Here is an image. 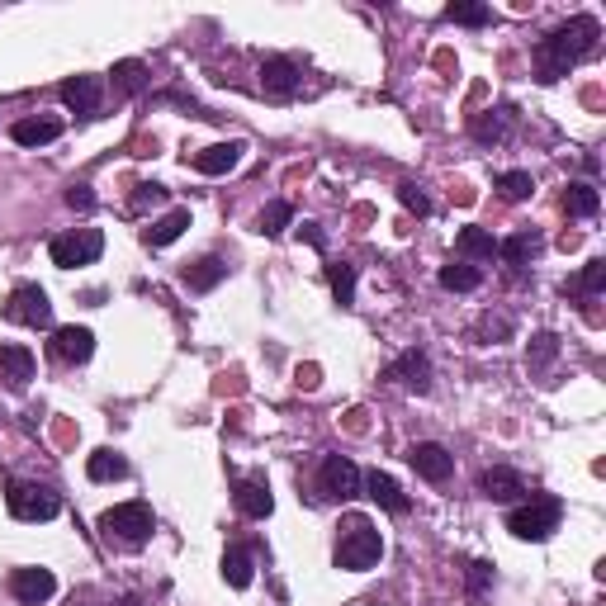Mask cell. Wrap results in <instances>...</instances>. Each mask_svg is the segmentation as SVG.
I'll return each mask as SVG.
<instances>
[{
  "label": "cell",
  "instance_id": "cell-10",
  "mask_svg": "<svg viewBox=\"0 0 606 606\" xmlns=\"http://www.w3.org/2000/svg\"><path fill=\"white\" fill-rule=\"evenodd\" d=\"M57 592L53 569H15L10 573V597L19 606H43Z\"/></svg>",
  "mask_w": 606,
  "mask_h": 606
},
{
  "label": "cell",
  "instance_id": "cell-37",
  "mask_svg": "<svg viewBox=\"0 0 606 606\" xmlns=\"http://www.w3.org/2000/svg\"><path fill=\"white\" fill-rule=\"evenodd\" d=\"M114 86L124 90V95H138V90L147 86V67L143 62H119V67H114Z\"/></svg>",
  "mask_w": 606,
  "mask_h": 606
},
{
  "label": "cell",
  "instance_id": "cell-1",
  "mask_svg": "<svg viewBox=\"0 0 606 606\" xmlns=\"http://www.w3.org/2000/svg\"><path fill=\"white\" fill-rule=\"evenodd\" d=\"M597 38H602V24L592 15H573L569 24L550 29V34L535 43V76H540L545 86H554V81L569 76L583 57L597 53Z\"/></svg>",
  "mask_w": 606,
  "mask_h": 606
},
{
  "label": "cell",
  "instance_id": "cell-39",
  "mask_svg": "<svg viewBox=\"0 0 606 606\" xmlns=\"http://www.w3.org/2000/svg\"><path fill=\"white\" fill-rule=\"evenodd\" d=\"M464 578H469V597H479V592L488 588V583H493V564H488V559H474Z\"/></svg>",
  "mask_w": 606,
  "mask_h": 606
},
{
  "label": "cell",
  "instance_id": "cell-25",
  "mask_svg": "<svg viewBox=\"0 0 606 606\" xmlns=\"http://www.w3.org/2000/svg\"><path fill=\"white\" fill-rule=\"evenodd\" d=\"M602 209V199H597V190H592L588 180H573L569 190H564V214L569 218H592Z\"/></svg>",
  "mask_w": 606,
  "mask_h": 606
},
{
  "label": "cell",
  "instance_id": "cell-42",
  "mask_svg": "<svg viewBox=\"0 0 606 606\" xmlns=\"http://www.w3.org/2000/svg\"><path fill=\"white\" fill-rule=\"evenodd\" d=\"M299 242H308V247L322 251V228H318V223H303V228H299Z\"/></svg>",
  "mask_w": 606,
  "mask_h": 606
},
{
  "label": "cell",
  "instance_id": "cell-11",
  "mask_svg": "<svg viewBox=\"0 0 606 606\" xmlns=\"http://www.w3.org/2000/svg\"><path fill=\"white\" fill-rule=\"evenodd\" d=\"M299 86H303L299 62H289V57H266L261 62V90L270 100H289V95H299Z\"/></svg>",
  "mask_w": 606,
  "mask_h": 606
},
{
  "label": "cell",
  "instance_id": "cell-5",
  "mask_svg": "<svg viewBox=\"0 0 606 606\" xmlns=\"http://www.w3.org/2000/svg\"><path fill=\"white\" fill-rule=\"evenodd\" d=\"M5 507L15 521H53L62 512V498L43 483H10L5 488Z\"/></svg>",
  "mask_w": 606,
  "mask_h": 606
},
{
  "label": "cell",
  "instance_id": "cell-33",
  "mask_svg": "<svg viewBox=\"0 0 606 606\" xmlns=\"http://www.w3.org/2000/svg\"><path fill=\"white\" fill-rule=\"evenodd\" d=\"M569 289H573V294H588V299H597V294L606 289V261H602V256H592L588 266H583V275H578Z\"/></svg>",
  "mask_w": 606,
  "mask_h": 606
},
{
  "label": "cell",
  "instance_id": "cell-26",
  "mask_svg": "<svg viewBox=\"0 0 606 606\" xmlns=\"http://www.w3.org/2000/svg\"><path fill=\"white\" fill-rule=\"evenodd\" d=\"M455 247H460V256H469V261H493V256H498L493 232H483V228H464L460 237H455Z\"/></svg>",
  "mask_w": 606,
  "mask_h": 606
},
{
  "label": "cell",
  "instance_id": "cell-41",
  "mask_svg": "<svg viewBox=\"0 0 606 606\" xmlns=\"http://www.w3.org/2000/svg\"><path fill=\"white\" fill-rule=\"evenodd\" d=\"M67 204H72L76 214H90V209H95V195H90V185H72V190H67Z\"/></svg>",
  "mask_w": 606,
  "mask_h": 606
},
{
  "label": "cell",
  "instance_id": "cell-6",
  "mask_svg": "<svg viewBox=\"0 0 606 606\" xmlns=\"http://www.w3.org/2000/svg\"><path fill=\"white\" fill-rule=\"evenodd\" d=\"M100 251H105L100 228H76V232H62V237L48 242V256H53V266H62V270L90 266V261H100Z\"/></svg>",
  "mask_w": 606,
  "mask_h": 606
},
{
  "label": "cell",
  "instance_id": "cell-18",
  "mask_svg": "<svg viewBox=\"0 0 606 606\" xmlns=\"http://www.w3.org/2000/svg\"><path fill=\"white\" fill-rule=\"evenodd\" d=\"M100 95H105V81H100V76H67V81H62V100H67L76 114H86V119L100 109Z\"/></svg>",
  "mask_w": 606,
  "mask_h": 606
},
{
  "label": "cell",
  "instance_id": "cell-23",
  "mask_svg": "<svg viewBox=\"0 0 606 606\" xmlns=\"http://www.w3.org/2000/svg\"><path fill=\"white\" fill-rule=\"evenodd\" d=\"M185 228H190V209H171V214L157 218V223L143 232V242H147L152 251H161V247H171V242H176Z\"/></svg>",
  "mask_w": 606,
  "mask_h": 606
},
{
  "label": "cell",
  "instance_id": "cell-12",
  "mask_svg": "<svg viewBox=\"0 0 606 606\" xmlns=\"http://www.w3.org/2000/svg\"><path fill=\"white\" fill-rule=\"evenodd\" d=\"M384 379H398L403 389H412V393H427L431 389V360H427V351H403V356L393 360L389 370H384Z\"/></svg>",
  "mask_w": 606,
  "mask_h": 606
},
{
  "label": "cell",
  "instance_id": "cell-28",
  "mask_svg": "<svg viewBox=\"0 0 606 606\" xmlns=\"http://www.w3.org/2000/svg\"><path fill=\"white\" fill-rule=\"evenodd\" d=\"M554 360H559V337H554V332H535V337H531V351H526V365H531V375H545Z\"/></svg>",
  "mask_w": 606,
  "mask_h": 606
},
{
  "label": "cell",
  "instance_id": "cell-20",
  "mask_svg": "<svg viewBox=\"0 0 606 606\" xmlns=\"http://www.w3.org/2000/svg\"><path fill=\"white\" fill-rule=\"evenodd\" d=\"M512 119H517V109H512V105H498V109H488V114H479V119L469 124V133H474V143L493 147V143H502V138L512 133Z\"/></svg>",
  "mask_w": 606,
  "mask_h": 606
},
{
  "label": "cell",
  "instance_id": "cell-31",
  "mask_svg": "<svg viewBox=\"0 0 606 606\" xmlns=\"http://www.w3.org/2000/svg\"><path fill=\"white\" fill-rule=\"evenodd\" d=\"M327 285H332V294H337L341 308H346V303H356V266L332 261V266H327Z\"/></svg>",
  "mask_w": 606,
  "mask_h": 606
},
{
  "label": "cell",
  "instance_id": "cell-32",
  "mask_svg": "<svg viewBox=\"0 0 606 606\" xmlns=\"http://www.w3.org/2000/svg\"><path fill=\"white\" fill-rule=\"evenodd\" d=\"M441 285L446 289H455V294H469V289H479L483 285V270L479 266H455V261H450V266H441Z\"/></svg>",
  "mask_w": 606,
  "mask_h": 606
},
{
  "label": "cell",
  "instance_id": "cell-17",
  "mask_svg": "<svg viewBox=\"0 0 606 606\" xmlns=\"http://www.w3.org/2000/svg\"><path fill=\"white\" fill-rule=\"evenodd\" d=\"M0 379H5L10 389H24V384L34 379V351L19 346V341H5V346H0Z\"/></svg>",
  "mask_w": 606,
  "mask_h": 606
},
{
  "label": "cell",
  "instance_id": "cell-35",
  "mask_svg": "<svg viewBox=\"0 0 606 606\" xmlns=\"http://www.w3.org/2000/svg\"><path fill=\"white\" fill-rule=\"evenodd\" d=\"M166 185H157V180H143V185H133V195H128V209L133 214H147V209H157V204H166Z\"/></svg>",
  "mask_w": 606,
  "mask_h": 606
},
{
  "label": "cell",
  "instance_id": "cell-30",
  "mask_svg": "<svg viewBox=\"0 0 606 606\" xmlns=\"http://www.w3.org/2000/svg\"><path fill=\"white\" fill-rule=\"evenodd\" d=\"M446 19L450 24H464V29H483L493 19V10L479 5V0H455V5H446Z\"/></svg>",
  "mask_w": 606,
  "mask_h": 606
},
{
  "label": "cell",
  "instance_id": "cell-13",
  "mask_svg": "<svg viewBox=\"0 0 606 606\" xmlns=\"http://www.w3.org/2000/svg\"><path fill=\"white\" fill-rule=\"evenodd\" d=\"M479 493L488 502H517L526 498V479H521L517 469H507V464H493V469L479 474Z\"/></svg>",
  "mask_w": 606,
  "mask_h": 606
},
{
  "label": "cell",
  "instance_id": "cell-38",
  "mask_svg": "<svg viewBox=\"0 0 606 606\" xmlns=\"http://www.w3.org/2000/svg\"><path fill=\"white\" fill-rule=\"evenodd\" d=\"M398 199H403V209H408V214H417V218L431 214V199H427V190H422L417 180H403V185H398Z\"/></svg>",
  "mask_w": 606,
  "mask_h": 606
},
{
  "label": "cell",
  "instance_id": "cell-8",
  "mask_svg": "<svg viewBox=\"0 0 606 606\" xmlns=\"http://www.w3.org/2000/svg\"><path fill=\"white\" fill-rule=\"evenodd\" d=\"M360 479H365V474H360L346 455H327L322 469H318V493H322V498H332V502L360 498Z\"/></svg>",
  "mask_w": 606,
  "mask_h": 606
},
{
  "label": "cell",
  "instance_id": "cell-2",
  "mask_svg": "<svg viewBox=\"0 0 606 606\" xmlns=\"http://www.w3.org/2000/svg\"><path fill=\"white\" fill-rule=\"evenodd\" d=\"M332 559H337V569H351V573L375 569L379 559H384V535H379V526L370 517H346L337 526V550H332Z\"/></svg>",
  "mask_w": 606,
  "mask_h": 606
},
{
  "label": "cell",
  "instance_id": "cell-36",
  "mask_svg": "<svg viewBox=\"0 0 606 606\" xmlns=\"http://www.w3.org/2000/svg\"><path fill=\"white\" fill-rule=\"evenodd\" d=\"M498 190H502V199H507V204H521V199H531L535 180H531V171H502Z\"/></svg>",
  "mask_w": 606,
  "mask_h": 606
},
{
  "label": "cell",
  "instance_id": "cell-9",
  "mask_svg": "<svg viewBox=\"0 0 606 606\" xmlns=\"http://www.w3.org/2000/svg\"><path fill=\"white\" fill-rule=\"evenodd\" d=\"M408 464L417 469V479H427V483H446L455 474V455L446 446H436V441H417L408 450Z\"/></svg>",
  "mask_w": 606,
  "mask_h": 606
},
{
  "label": "cell",
  "instance_id": "cell-27",
  "mask_svg": "<svg viewBox=\"0 0 606 606\" xmlns=\"http://www.w3.org/2000/svg\"><path fill=\"white\" fill-rule=\"evenodd\" d=\"M535 251H540V237L535 232H517V237H507V242H498V256L507 261L512 270H521L526 261H531Z\"/></svg>",
  "mask_w": 606,
  "mask_h": 606
},
{
  "label": "cell",
  "instance_id": "cell-24",
  "mask_svg": "<svg viewBox=\"0 0 606 606\" xmlns=\"http://www.w3.org/2000/svg\"><path fill=\"white\" fill-rule=\"evenodd\" d=\"M86 474L90 483H114V479H128V460L119 450H95L86 460Z\"/></svg>",
  "mask_w": 606,
  "mask_h": 606
},
{
  "label": "cell",
  "instance_id": "cell-19",
  "mask_svg": "<svg viewBox=\"0 0 606 606\" xmlns=\"http://www.w3.org/2000/svg\"><path fill=\"white\" fill-rule=\"evenodd\" d=\"M242 152H247L242 143H214V147H204V152H195L190 166H195L199 176H228L232 166L242 161Z\"/></svg>",
  "mask_w": 606,
  "mask_h": 606
},
{
  "label": "cell",
  "instance_id": "cell-40",
  "mask_svg": "<svg viewBox=\"0 0 606 606\" xmlns=\"http://www.w3.org/2000/svg\"><path fill=\"white\" fill-rule=\"evenodd\" d=\"M507 332H512V322H507V318H493V313H488V318L479 322V337L483 341H502Z\"/></svg>",
  "mask_w": 606,
  "mask_h": 606
},
{
  "label": "cell",
  "instance_id": "cell-3",
  "mask_svg": "<svg viewBox=\"0 0 606 606\" xmlns=\"http://www.w3.org/2000/svg\"><path fill=\"white\" fill-rule=\"evenodd\" d=\"M559 517H564V502L554 498V493H531L521 507H512L507 531L517 535V540H550L559 531Z\"/></svg>",
  "mask_w": 606,
  "mask_h": 606
},
{
  "label": "cell",
  "instance_id": "cell-29",
  "mask_svg": "<svg viewBox=\"0 0 606 606\" xmlns=\"http://www.w3.org/2000/svg\"><path fill=\"white\" fill-rule=\"evenodd\" d=\"M223 578H228V588H251V554L242 550V545H232L228 554H223Z\"/></svg>",
  "mask_w": 606,
  "mask_h": 606
},
{
  "label": "cell",
  "instance_id": "cell-16",
  "mask_svg": "<svg viewBox=\"0 0 606 606\" xmlns=\"http://www.w3.org/2000/svg\"><path fill=\"white\" fill-rule=\"evenodd\" d=\"M228 280V261L223 256H199L195 266L180 270V285L190 289V294H209V289H218Z\"/></svg>",
  "mask_w": 606,
  "mask_h": 606
},
{
  "label": "cell",
  "instance_id": "cell-22",
  "mask_svg": "<svg viewBox=\"0 0 606 606\" xmlns=\"http://www.w3.org/2000/svg\"><path fill=\"white\" fill-rule=\"evenodd\" d=\"M10 138H15L19 147H48L62 138V124H57V119H19V124L10 128Z\"/></svg>",
  "mask_w": 606,
  "mask_h": 606
},
{
  "label": "cell",
  "instance_id": "cell-15",
  "mask_svg": "<svg viewBox=\"0 0 606 606\" xmlns=\"http://www.w3.org/2000/svg\"><path fill=\"white\" fill-rule=\"evenodd\" d=\"M53 356L67 360V365H86V360L95 356V332H90V327H57Z\"/></svg>",
  "mask_w": 606,
  "mask_h": 606
},
{
  "label": "cell",
  "instance_id": "cell-34",
  "mask_svg": "<svg viewBox=\"0 0 606 606\" xmlns=\"http://www.w3.org/2000/svg\"><path fill=\"white\" fill-rule=\"evenodd\" d=\"M289 223H294V204H285V199H270L266 209H261V232L266 237H280Z\"/></svg>",
  "mask_w": 606,
  "mask_h": 606
},
{
  "label": "cell",
  "instance_id": "cell-21",
  "mask_svg": "<svg viewBox=\"0 0 606 606\" xmlns=\"http://www.w3.org/2000/svg\"><path fill=\"white\" fill-rule=\"evenodd\" d=\"M232 498H237V512H242V517H251V521H266L270 512H275V498H270V488L261 479H242Z\"/></svg>",
  "mask_w": 606,
  "mask_h": 606
},
{
  "label": "cell",
  "instance_id": "cell-14",
  "mask_svg": "<svg viewBox=\"0 0 606 606\" xmlns=\"http://www.w3.org/2000/svg\"><path fill=\"white\" fill-rule=\"evenodd\" d=\"M360 493H365V498H375L379 507H384V512H393V517H408V493H403V488H398V483H393V474H365V479H360Z\"/></svg>",
  "mask_w": 606,
  "mask_h": 606
},
{
  "label": "cell",
  "instance_id": "cell-4",
  "mask_svg": "<svg viewBox=\"0 0 606 606\" xmlns=\"http://www.w3.org/2000/svg\"><path fill=\"white\" fill-rule=\"evenodd\" d=\"M152 526H157V517H152L147 502H119V507L100 512V531H105V540H119V545H128V550L147 545V540H152Z\"/></svg>",
  "mask_w": 606,
  "mask_h": 606
},
{
  "label": "cell",
  "instance_id": "cell-7",
  "mask_svg": "<svg viewBox=\"0 0 606 606\" xmlns=\"http://www.w3.org/2000/svg\"><path fill=\"white\" fill-rule=\"evenodd\" d=\"M0 313H5V322H19V327H48L53 322V303L38 285H15Z\"/></svg>",
  "mask_w": 606,
  "mask_h": 606
}]
</instances>
